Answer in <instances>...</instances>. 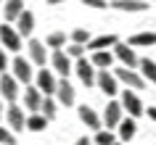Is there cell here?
Here are the masks:
<instances>
[{
  "instance_id": "cell-23",
  "label": "cell",
  "mask_w": 156,
  "mask_h": 145,
  "mask_svg": "<svg viewBox=\"0 0 156 145\" xmlns=\"http://www.w3.org/2000/svg\"><path fill=\"white\" fill-rule=\"evenodd\" d=\"M140 74H143V79L156 85V61L151 58H140Z\"/></svg>"
},
{
  "instance_id": "cell-27",
  "label": "cell",
  "mask_w": 156,
  "mask_h": 145,
  "mask_svg": "<svg viewBox=\"0 0 156 145\" xmlns=\"http://www.w3.org/2000/svg\"><path fill=\"white\" fill-rule=\"evenodd\" d=\"M45 45H48V48H56V50L66 48V34L64 32H50L48 40H45Z\"/></svg>"
},
{
  "instance_id": "cell-18",
  "label": "cell",
  "mask_w": 156,
  "mask_h": 145,
  "mask_svg": "<svg viewBox=\"0 0 156 145\" xmlns=\"http://www.w3.org/2000/svg\"><path fill=\"white\" fill-rule=\"evenodd\" d=\"M21 13H24V0H5L3 3V16H5V21H19L21 19Z\"/></svg>"
},
{
  "instance_id": "cell-33",
  "label": "cell",
  "mask_w": 156,
  "mask_h": 145,
  "mask_svg": "<svg viewBox=\"0 0 156 145\" xmlns=\"http://www.w3.org/2000/svg\"><path fill=\"white\" fill-rule=\"evenodd\" d=\"M5 69H8V56H5V48L0 45V74H5Z\"/></svg>"
},
{
  "instance_id": "cell-11",
  "label": "cell",
  "mask_w": 156,
  "mask_h": 145,
  "mask_svg": "<svg viewBox=\"0 0 156 145\" xmlns=\"http://www.w3.org/2000/svg\"><path fill=\"white\" fill-rule=\"evenodd\" d=\"M42 103H45V95H42V92L34 87V85L24 87V108H27V111L40 113V111H42Z\"/></svg>"
},
{
  "instance_id": "cell-6",
  "label": "cell",
  "mask_w": 156,
  "mask_h": 145,
  "mask_svg": "<svg viewBox=\"0 0 156 145\" xmlns=\"http://www.w3.org/2000/svg\"><path fill=\"white\" fill-rule=\"evenodd\" d=\"M124 121V108L119 100H108V105L103 108V124L106 129H119V124Z\"/></svg>"
},
{
  "instance_id": "cell-15",
  "label": "cell",
  "mask_w": 156,
  "mask_h": 145,
  "mask_svg": "<svg viewBox=\"0 0 156 145\" xmlns=\"http://www.w3.org/2000/svg\"><path fill=\"white\" fill-rule=\"evenodd\" d=\"M114 56L122 61V66H127V69H135V66H140V58L135 56V50L127 45V42H119L114 48Z\"/></svg>"
},
{
  "instance_id": "cell-1",
  "label": "cell",
  "mask_w": 156,
  "mask_h": 145,
  "mask_svg": "<svg viewBox=\"0 0 156 145\" xmlns=\"http://www.w3.org/2000/svg\"><path fill=\"white\" fill-rule=\"evenodd\" d=\"M11 69H13V77L19 79V85H24V87H29V82L37 77V74H34V69H32V61H27V58H21V56L13 58Z\"/></svg>"
},
{
  "instance_id": "cell-7",
  "label": "cell",
  "mask_w": 156,
  "mask_h": 145,
  "mask_svg": "<svg viewBox=\"0 0 156 145\" xmlns=\"http://www.w3.org/2000/svg\"><path fill=\"white\" fill-rule=\"evenodd\" d=\"M21 34H19V29L16 26H11V24H3L0 26V45L5 50H13V53H19L21 50Z\"/></svg>"
},
{
  "instance_id": "cell-12",
  "label": "cell",
  "mask_w": 156,
  "mask_h": 145,
  "mask_svg": "<svg viewBox=\"0 0 156 145\" xmlns=\"http://www.w3.org/2000/svg\"><path fill=\"white\" fill-rule=\"evenodd\" d=\"M50 66H53L64 79L69 77V71H74V61L66 56V50H53V56H50Z\"/></svg>"
},
{
  "instance_id": "cell-20",
  "label": "cell",
  "mask_w": 156,
  "mask_h": 145,
  "mask_svg": "<svg viewBox=\"0 0 156 145\" xmlns=\"http://www.w3.org/2000/svg\"><path fill=\"white\" fill-rule=\"evenodd\" d=\"M114 53H111V50H101V53H93V66H95V69H101V71H108V69H111V64H114Z\"/></svg>"
},
{
  "instance_id": "cell-3",
  "label": "cell",
  "mask_w": 156,
  "mask_h": 145,
  "mask_svg": "<svg viewBox=\"0 0 156 145\" xmlns=\"http://www.w3.org/2000/svg\"><path fill=\"white\" fill-rule=\"evenodd\" d=\"M34 87L40 90L45 98H53V95H56V90H58V79L53 77L50 69H40L37 77H34Z\"/></svg>"
},
{
  "instance_id": "cell-25",
  "label": "cell",
  "mask_w": 156,
  "mask_h": 145,
  "mask_svg": "<svg viewBox=\"0 0 156 145\" xmlns=\"http://www.w3.org/2000/svg\"><path fill=\"white\" fill-rule=\"evenodd\" d=\"M45 127H48V119H45L42 113H32V116L27 119V129H29V132H42Z\"/></svg>"
},
{
  "instance_id": "cell-4",
  "label": "cell",
  "mask_w": 156,
  "mask_h": 145,
  "mask_svg": "<svg viewBox=\"0 0 156 145\" xmlns=\"http://www.w3.org/2000/svg\"><path fill=\"white\" fill-rule=\"evenodd\" d=\"M19 79L13 77V74H0V98L5 100L8 105L16 103V98H19Z\"/></svg>"
},
{
  "instance_id": "cell-17",
  "label": "cell",
  "mask_w": 156,
  "mask_h": 145,
  "mask_svg": "<svg viewBox=\"0 0 156 145\" xmlns=\"http://www.w3.org/2000/svg\"><path fill=\"white\" fill-rule=\"evenodd\" d=\"M111 8L116 11H130V13H143V11H148V5L151 3H146V0H114V3H108Z\"/></svg>"
},
{
  "instance_id": "cell-28",
  "label": "cell",
  "mask_w": 156,
  "mask_h": 145,
  "mask_svg": "<svg viewBox=\"0 0 156 145\" xmlns=\"http://www.w3.org/2000/svg\"><path fill=\"white\" fill-rule=\"evenodd\" d=\"M90 40H93L90 32H87V29H82V26L72 32V42H74V45H85V48H87V45H90Z\"/></svg>"
},
{
  "instance_id": "cell-41",
  "label": "cell",
  "mask_w": 156,
  "mask_h": 145,
  "mask_svg": "<svg viewBox=\"0 0 156 145\" xmlns=\"http://www.w3.org/2000/svg\"><path fill=\"white\" fill-rule=\"evenodd\" d=\"M0 3H3V0H0Z\"/></svg>"
},
{
  "instance_id": "cell-22",
  "label": "cell",
  "mask_w": 156,
  "mask_h": 145,
  "mask_svg": "<svg viewBox=\"0 0 156 145\" xmlns=\"http://www.w3.org/2000/svg\"><path fill=\"white\" fill-rule=\"evenodd\" d=\"M127 45L130 48H151V45H156V32H140L135 37H130Z\"/></svg>"
},
{
  "instance_id": "cell-31",
  "label": "cell",
  "mask_w": 156,
  "mask_h": 145,
  "mask_svg": "<svg viewBox=\"0 0 156 145\" xmlns=\"http://www.w3.org/2000/svg\"><path fill=\"white\" fill-rule=\"evenodd\" d=\"M0 145H16V135L8 132L5 127H0Z\"/></svg>"
},
{
  "instance_id": "cell-35",
  "label": "cell",
  "mask_w": 156,
  "mask_h": 145,
  "mask_svg": "<svg viewBox=\"0 0 156 145\" xmlns=\"http://www.w3.org/2000/svg\"><path fill=\"white\" fill-rule=\"evenodd\" d=\"M74 145H93V143H90V140H87V137H80V140H77V143H74Z\"/></svg>"
},
{
  "instance_id": "cell-29",
  "label": "cell",
  "mask_w": 156,
  "mask_h": 145,
  "mask_svg": "<svg viewBox=\"0 0 156 145\" xmlns=\"http://www.w3.org/2000/svg\"><path fill=\"white\" fill-rule=\"evenodd\" d=\"M95 143H98V145H114L116 143V135L111 132V129H101V132H95Z\"/></svg>"
},
{
  "instance_id": "cell-36",
  "label": "cell",
  "mask_w": 156,
  "mask_h": 145,
  "mask_svg": "<svg viewBox=\"0 0 156 145\" xmlns=\"http://www.w3.org/2000/svg\"><path fill=\"white\" fill-rule=\"evenodd\" d=\"M50 5H61V3H66V0H48Z\"/></svg>"
},
{
  "instance_id": "cell-16",
  "label": "cell",
  "mask_w": 156,
  "mask_h": 145,
  "mask_svg": "<svg viewBox=\"0 0 156 145\" xmlns=\"http://www.w3.org/2000/svg\"><path fill=\"white\" fill-rule=\"evenodd\" d=\"M116 45H119V37H116V34H101V37H93V40H90L87 50H93V53H101V50L116 48Z\"/></svg>"
},
{
  "instance_id": "cell-19",
  "label": "cell",
  "mask_w": 156,
  "mask_h": 145,
  "mask_svg": "<svg viewBox=\"0 0 156 145\" xmlns=\"http://www.w3.org/2000/svg\"><path fill=\"white\" fill-rule=\"evenodd\" d=\"M56 100H58L61 105H66V108H69V105H74V87H72V85H69L66 79H58Z\"/></svg>"
},
{
  "instance_id": "cell-24",
  "label": "cell",
  "mask_w": 156,
  "mask_h": 145,
  "mask_svg": "<svg viewBox=\"0 0 156 145\" xmlns=\"http://www.w3.org/2000/svg\"><path fill=\"white\" fill-rule=\"evenodd\" d=\"M135 132H138V127H135V119H124L122 124H119V137H122V143L132 140V137H135Z\"/></svg>"
},
{
  "instance_id": "cell-38",
  "label": "cell",
  "mask_w": 156,
  "mask_h": 145,
  "mask_svg": "<svg viewBox=\"0 0 156 145\" xmlns=\"http://www.w3.org/2000/svg\"><path fill=\"white\" fill-rule=\"evenodd\" d=\"M146 3H156V0H146Z\"/></svg>"
},
{
  "instance_id": "cell-10",
  "label": "cell",
  "mask_w": 156,
  "mask_h": 145,
  "mask_svg": "<svg viewBox=\"0 0 156 145\" xmlns=\"http://www.w3.org/2000/svg\"><path fill=\"white\" fill-rule=\"evenodd\" d=\"M95 87H98L103 95H108V98H114L116 92H122L116 74H111V71H98V85H95Z\"/></svg>"
},
{
  "instance_id": "cell-34",
  "label": "cell",
  "mask_w": 156,
  "mask_h": 145,
  "mask_svg": "<svg viewBox=\"0 0 156 145\" xmlns=\"http://www.w3.org/2000/svg\"><path fill=\"white\" fill-rule=\"evenodd\" d=\"M146 113H148V116H151V121H156V105H151V108H148Z\"/></svg>"
},
{
  "instance_id": "cell-26",
  "label": "cell",
  "mask_w": 156,
  "mask_h": 145,
  "mask_svg": "<svg viewBox=\"0 0 156 145\" xmlns=\"http://www.w3.org/2000/svg\"><path fill=\"white\" fill-rule=\"evenodd\" d=\"M56 108H58V100H53V98H45V103H42V111H40V113H42L48 121H53V119L58 116Z\"/></svg>"
},
{
  "instance_id": "cell-39",
  "label": "cell",
  "mask_w": 156,
  "mask_h": 145,
  "mask_svg": "<svg viewBox=\"0 0 156 145\" xmlns=\"http://www.w3.org/2000/svg\"><path fill=\"white\" fill-rule=\"evenodd\" d=\"M114 145H124V143H114Z\"/></svg>"
},
{
  "instance_id": "cell-2",
  "label": "cell",
  "mask_w": 156,
  "mask_h": 145,
  "mask_svg": "<svg viewBox=\"0 0 156 145\" xmlns=\"http://www.w3.org/2000/svg\"><path fill=\"white\" fill-rule=\"evenodd\" d=\"M116 79L122 82L127 90H143L146 87V79H143V74L135 71V69H127V66H122V69H114Z\"/></svg>"
},
{
  "instance_id": "cell-14",
  "label": "cell",
  "mask_w": 156,
  "mask_h": 145,
  "mask_svg": "<svg viewBox=\"0 0 156 145\" xmlns=\"http://www.w3.org/2000/svg\"><path fill=\"white\" fill-rule=\"evenodd\" d=\"M27 50H29V61H32L34 66L45 69V64H48V50H45V42H40V40H29Z\"/></svg>"
},
{
  "instance_id": "cell-8",
  "label": "cell",
  "mask_w": 156,
  "mask_h": 145,
  "mask_svg": "<svg viewBox=\"0 0 156 145\" xmlns=\"http://www.w3.org/2000/svg\"><path fill=\"white\" fill-rule=\"evenodd\" d=\"M119 103H122V108L127 113H130V119H138V116H143V103H140V98L132 92V90H122V98H119Z\"/></svg>"
},
{
  "instance_id": "cell-21",
  "label": "cell",
  "mask_w": 156,
  "mask_h": 145,
  "mask_svg": "<svg viewBox=\"0 0 156 145\" xmlns=\"http://www.w3.org/2000/svg\"><path fill=\"white\" fill-rule=\"evenodd\" d=\"M16 29H19L21 37H29V34H32V29H34V13L32 11H24V13H21V19L16 21Z\"/></svg>"
},
{
  "instance_id": "cell-37",
  "label": "cell",
  "mask_w": 156,
  "mask_h": 145,
  "mask_svg": "<svg viewBox=\"0 0 156 145\" xmlns=\"http://www.w3.org/2000/svg\"><path fill=\"white\" fill-rule=\"evenodd\" d=\"M0 119H3V98H0Z\"/></svg>"
},
{
  "instance_id": "cell-40",
  "label": "cell",
  "mask_w": 156,
  "mask_h": 145,
  "mask_svg": "<svg viewBox=\"0 0 156 145\" xmlns=\"http://www.w3.org/2000/svg\"><path fill=\"white\" fill-rule=\"evenodd\" d=\"M108 3H114V0H108Z\"/></svg>"
},
{
  "instance_id": "cell-30",
  "label": "cell",
  "mask_w": 156,
  "mask_h": 145,
  "mask_svg": "<svg viewBox=\"0 0 156 145\" xmlns=\"http://www.w3.org/2000/svg\"><path fill=\"white\" fill-rule=\"evenodd\" d=\"M66 56L72 58V61H80V58H85V45H69V48H66Z\"/></svg>"
},
{
  "instance_id": "cell-5",
  "label": "cell",
  "mask_w": 156,
  "mask_h": 145,
  "mask_svg": "<svg viewBox=\"0 0 156 145\" xmlns=\"http://www.w3.org/2000/svg\"><path fill=\"white\" fill-rule=\"evenodd\" d=\"M74 71H77V77H80V82H82L85 87H93V85H98V71H95L93 61H87V58H80V61H74Z\"/></svg>"
},
{
  "instance_id": "cell-13",
  "label": "cell",
  "mask_w": 156,
  "mask_h": 145,
  "mask_svg": "<svg viewBox=\"0 0 156 145\" xmlns=\"http://www.w3.org/2000/svg\"><path fill=\"white\" fill-rule=\"evenodd\" d=\"M80 121H82L90 132H101V127H103V116H98V111H93L87 103L80 105Z\"/></svg>"
},
{
  "instance_id": "cell-9",
  "label": "cell",
  "mask_w": 156,
  "mask_h": 145,
  "mask_svg": "<svg viewBox=\"0 0 156 145\" xmlns=\"http://www.w3.org/2000/svg\"><path fill=\"white\" fill-rule=\"evenodd\" d=\"M5 119H8L11 132H24L27 119H29V116H24V108L13 103V105H8V108H5Z\"/></svg>"
},
{
  "instance_id": "cell-32",
  "label": "cell",
  "mask_w": 156,
  "mask_h": 145,
  "mask_svg": "<svg viewBox=\"0 0 156 145\" xmlns=\"http://www.w3.org/2000/svg\"><path fill=\"white\" fill-rule=\"evenodd\" d=\"M80 3L87 5V8H106V5H108L106 0H80Z\"/></svg>"
}]
</instances>
